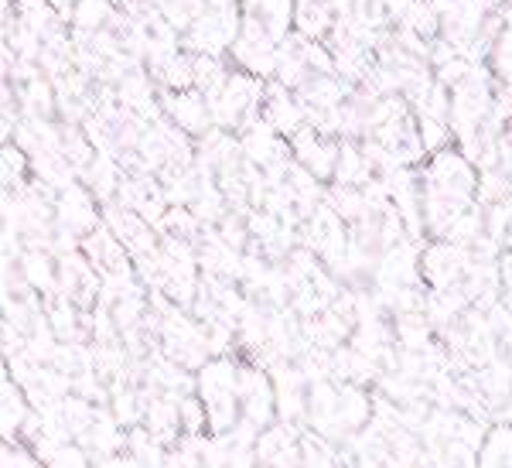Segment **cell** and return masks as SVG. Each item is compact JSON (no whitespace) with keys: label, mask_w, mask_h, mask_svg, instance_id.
Wrapping results in <instances>:
<instances>
[{"label":"cell","mask_w":512,"mask_h":468,"mask_svg":"<svg viewBox=\"0 0 512 468\" xmlns=\"http://www.w3.org/2000/svg\"><path fill=\"white\" fill-rule=\"evenodd\" d=\"M239 380H243V369H236L229 359H216V363H205L202 376H198V397L205 404V417H209V428L216 434L233 431L236 414H239Z\"/></svg>","instance_id":"obj_1"},{"label":"cell","mask_w":512,"mask_h":468,"mask_svg":"<svg viewBox=\"0 0 512 468\" xmlns=\"http://www.w3.org/2000/svg\"><path fill=\"white\" fill-rule=\"evenodd\" d=\"M468 270H472L468 253L461 250L458 243H437L424 253V277L437 287V291L458 287V281L468 274Z\"/></svg>","instance_id":"obj_2"},{"label":"cell","mask_w":512,"mask_h":468,"mask_svg":"<svg viewBox=\"0 0 512 468\" xmlns=\"http://www.w3.org/2000/svg\"><path fill=\"white\" fill-rule=\"evenodd\" d=\"M291 147H294V154H297V161H301L304 171H311L315 178L335 175L338 154H342V147H335L332 141H325V137H321L318 130L304 127L301 134L291 137Z\"/></svg>","instance_id":"obj_3"},{"label":"cell","mask_w":512,"mask_h":468,"mask_svg":"<svg viewBox=\"0 0 512 468\" xmlns=\"http://www.w3.org/2000/svg\"><path fill=\"white\" fill-rule=\"evenodd\" d=\"M164 110L175 120L178 130L185 134H209V120H212V106L198 89H178V93L164 96Z\"/></svg>","instance_id":"obj_4"},{"label":"cell","mask_w":512,"mask_h":468,"mask_svg":"<svg viewBox=\"0 0 512 468\" xmlns=\"http://www.w3.org/2000/svg\"><path fill=\"white\" fill-rule=\"evenodd\" d=\"M256 462L263 468H297L301 462V448L291 428H270L256 445Z\"/></svg>","instance_id":"obj_5"},{"label":"cell","mask_w":512,"mask_h":468,"mask_svg":"<svg viewBox=\"0 0 512 468\" xmlns=\"http://www.w3.org/2000/svg\"><path fill=\"white\" fill-rule=\"evenodd\" d=\"M263 120H267L277 134L294 137L304 130V106L291 100L284 89H270V93L263 96Z\"/></svg>","instance_id":"obj_6"},{"label":"cell","mask_w":512,"mask_h":468,"mask_svg":"<svg viewBox=\"0 0 512 468\" xmlns=\"http://www.w3.org/2000/svg\"><path fill=\"white\" fill-rule=\"evenodd\" d=\"M59 216L69 233H93L96 229V205L76 185H65L62 202H59Z\"/></svg>","instance_id":"obj_7"},{"label":"cell","mask_w":512,"mask_h":468,"mask_svg":"<svg viewBox=\"0 0 512 468\" xmlns=\"http://www.w3.org/2000/svg\"><path fill=\"white\" fill-rule=\"evenodd\" d=\"M35 451L45 462V468H89L86 455L69 445V441H48V438H35Z\"/></svg>","instance_id":"obj_8"},{"label":"cell","mask_w":512,"mask_h":468,"mask_svg":"<svg viewBox=\"0 0 512 468\" xmlns=\"http://www.w3.org/2000/svg\"><path fill=\"white\" fill-rule=\"evenodd\" d=\"M253 14L263 21V28L270 31L277 41L287 38V28H291L294 18V0H256Z\"/></svg>","instance_id":"obj_9"},{"label":"cell","mask_w":512,"mask_h":468,"mask_svg":"<svg viewBox=\"0 0 512 468\" xmlns=\"http://www.w3.org/2000/svg\"><path fill=\"white\" fill-rule=\"evenodd\" d=\"M437 24H441V14H437L434 0H414L403 14V28L414 31L417 38H431L437 35Z\"/></svg>","instance_id":"obj_10"},{"label":"cell","mask_w":512,"mask_h":468,"mask_svg":"<svg viewBox=\"0 0 512 468\" xmlns=\"http://www.w3.org/2000/svg\"><path fill=\"white\" fill-rule=\"evenodd\" d=\"M369 171H373V164H369L366 154H359L352 144H342V154H338V168H335L338 182H342V185L369 182Z\"/></svg>","instance_id":"obj_11"},{"label":"cell","mask_w":512,"mask_h":468,"mask_svg":"<svg viewBox=\"0 0 512 468\" xmlns=\"http://www.w3.org/2000/svg\"><path fill=\"white\" fill-rule=\"evenodd\" d=\"M478 468H512V431L509 428H495L492 438L485 441Z\"/></svg>","instance_id":"obj_12"},{"label":"cell","mask_w":512,"mask_h":468,"mask_svg":"<svg viewBox=\"0 0 512 468\" xmlns=\"http://www.w3.org/2000/svg\"><path fill=\"white\" fill-rule=\"evenodd\" d=\"M21 424H28V404H24V393H21V387H14L11 380H4V438L11 441Z\"/></svg>","instance_id":"obj_13"},{"label":"cell","mask_w":512,"mask_h":468,"mask_svg":"<svg viewBox=\"0 0 512 468\" xmlns=\"http://www.w3.org/2000/svg\"><path fill=\"white\" fill-rule=\"evenodd\" d=\"M72 21L82 31H99L106 21H113V7L110 0H79L76 11H72Z\"/></svg>","instance_id":"obj_14"},{"label":"cell","mask_w":512,"mask_h":468,"mask_svg":"<svg viewBox=\"0 0 512 468\" xmlns=\"http://www.w3.org/2000/svg\"><path fill=\"white\" fill-rule=\"evenodd\" d=\"M24 277H28L35 287H52L55 281V274H52V260L45 257V253H28L24 257Z\"/></svg>","instance_id":"obj_15"},{"label":"cell","mask_w":512,"mask_h":468,"mask_svg":"<svg viewBox=\"0 0 512 468\" xmlns=\"http://www.w3.org/2000/svg\"><path fill=\"white\" fill-rule=\"evenodd\" d=\"M301 468H342V462H338V458L325 445H321V441H308Z\"/></svg>","instance_id":"obj_16"},{"label":"cell","mask_w":512,"mask_h":468,"mask_svg":"<svg viewBox=\"0 0 512 468\" xmlns=\"http://www.w3.org/2000/svg\"><path fill=\"white\" fill-rule=\"evenodd\" d=\"M4 468H45V462L38 458V451H28L21 445H7L4 448Z\"/></svg>","instance_id":"obj_17"}]
</instances>
